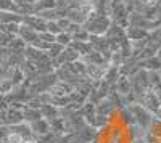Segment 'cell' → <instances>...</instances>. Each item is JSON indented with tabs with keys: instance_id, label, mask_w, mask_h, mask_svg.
Returning a JSON list of instances; mask_svg holds the SVG:
<instances>
[{
	"instance_id": "cell-8",
	"label": "cell",
	"mask_w": 161,
	"mask_h": 143,
	"mask_svg": "<svg viewBox=\"0 0 161 143\" xmlns=\"http://www.w3.org/2000/svg\"><path fill=\"white\" fill-rule=\"evenodd\" d=\"M103 74H105V66L86 63V77L92 82H100L103 79Z\"/></svg>"
},
{
	"instance_id": "cell-2",
	"label": "cell",
	"mask_w": 161,
	"mask_h": 143,
	"mask_svg": "<svg viewBox=\"0 0 161 143\" xmlns=\"http://www.w3.org/2000/svg\"><path fill=\"white\" fill-rule=\"evenodd\" d=\"M126 109L129 111L134 124H136L137 127H140L142 130H145V132L148 130V127H150V124H152V121L155 118V114H152L148 109H145L142 105H139L137 101L136 103H130Z\"/></svg>"
},
{
	"instance_id": "cell-6",
	"label": "cell",
	"mask_w": 161,
	"mask_h": 143,
	"mask_svg": "<svg viewBox=\"0 0 161 143\" xmlns=\"http://www.w3.org/2000/svg\"><path fill=\"white\" fill-rule=\"evenodd\" d=\"M8 132L10 134H13V135H18L19 138H23V140H26V141H36V135H34V132L31 130V127H29V124L28 122H19V124H15V125H10L8 127Z\"/></svg>"
},
{
	"instance_id": "cell-4",
	"label": "cell",
	"mask_w": 161,
	"mask_h": 143,
	"mask_svg": "<svg viewBox=\"0 0 161 143\" xmlns=\"http://www.w3.org/2000/svg\"><path fill=\"white\" fill-rule=\"evenodd\" d=\"M130 88H132V93L139 97L142 95L145 90L150 88V81H148V71L147 69H139L136 74H132L130 77Z\"/></svg>"
},
{
	"instance_id": "cell-12",
	"label": "cell",
	"mask_w": 161,
	"mask_h": 143,
	"mask_svg": "<svg viewBox=\"0 0 161 143\" xmlns=\"http://www.w3.org/2000/svg\"><path fill=\"white\" fill-rule=\"evenodd\" d=\"M113 90L114 92H118L119 95H129L132 92V88H130V79L127 76H119V79L116 81V84L113 85Z\"/></svg>"
},
{
	"instance_id": "cell-9",
	"label": "cell",
	"mask_w": 161,
	"mask_h": 143,
	"mask_svg": "<svg viewBox=\"0 0 161 143\" xmlns=\"http://www.w3.org/2000/svg\"><path fill=\"white\" fill-rule=\"evenodd\" d=\"M37 35H39V32H36L34 29H31L29 26H26V24H23V23L19 24L16 37H19L26 45H31V44L36 40V39H37Z\"/></svg>"
},
{
	"instance_id": "cell-5",
	"label": "cell",
	"mask_w": 161,
	"mask_h": 143,
	"mask_svg": "<svg viewBox=\"0 0 161 143\" xmlns=\"http://www.w3.org/2000/svg\"><path fill=\"white\" fill-rule=\"evenodd\" d=\"M139 105H142L145 109H148L152 114H156L158 109L161 108V100L158 98V95L153 92V88H148V90H145V92L142 95L137 97L136 100Z\"/></svg>"
},
{
	"instance_id": "cell-17",
	"label": "cell",
	"mask_w": 161,
	"mask_h": 143,
	"mask_svg": "<svg viewBox=\"0 0 161 143\" xmlns=\"http://www.w3.org/2000/svg\"><path fill=\"white\" fill-rule=\"evenodd\" d=\"M57 5V0H37L34 5V13L45 11V10H53Z\"/></svg>"
},
{
	"instance_id": "cell-14",
	"label": "cell",
	"mask_w": 161,
	"mask_h": 143,
	"mask_svg": "<svg viewBox=\"0 0 161 143\" xmlns=\"http://www.w3.org/2000/svg\"><path fill=\"white\" fill-rule=\"evenodd\" d=\"M119 76H121V72H119V68H116V66H106L105 68V74H103V82L105 84H108L110 87H113L114 84H116V81L119 79Z\"/></svg>"
},
{
	"instance_id": "cell-15",
	"label": "cell",
	"mask_w": 161,
	"mask_h": 143,
	"mask_svg": "<svg viewBox=\"0 0 161 143\" xmlns=\"http://www.w3.org/2000/svg\"><path fill=\"white\" fill-rule=\"evenodd\" d=\"M39 111H40V114H42V118L47 119V121H50V119H53V118H58V116H60V108L50 105V103H48V105L40 106Z\"/></svg>"
},
{
	"instance_id": "cell-29",
	"label": "cell",
	"mask_w": 161,
	"mask_h": 143,
	"mask_svg": "<svg viewBox=\"0 0 161 143\" xmlns=\"http://www.w3.org/2000/svg\"><path fill=\"white\" fill-rule=\"evenodd\" d=\"M0 143H2V141H0Z\"/></svg>"
},
{
	"instance_id": "cell-21",
	"label": "cell",
	"mask_w": 161,
	"mask_h": 143,
	"mask_svg": "<svg viewBox=\"0 0 161 143\" xmlns=\"http://www.w3.org/2000/svg\"><path fill=\"white\" fill-rule=\"evenodd\" d=\"M64 47H61L60 44H57V42H53L50 47H48V50H47V56L50 58V60H55L60 53H61V50H63Z\"/></svg>"
},
{
	"instance_id": "cell-23",
	"label": "cell",
	"mask_w": 161,
	"mask_h": 143,
	"mask_svg": "<svg viewBox=\"0 0 161 143\" xmlns=\"http://www.w3.org/2000/svg\"><path fill=\"white\" fill-rule=\"evenodd\" d=\"M39 39H42V40L47 42V44H53V42H55V35H52V34L47 32V31L39 32Z\"/></svg>"
},
{
	"instance_id": "cell-7",
	"label": "cell",
	"mask_w": 161,
	"mask_h": 143,
	"mask_svg": "<svg viewBox=\"0 0 161 143\" xmlns=\"http://www.w3.org/2000/svg\"><path fill=\"white\" fill-rule=\"evenodd\" d=\"M21 23L26 24V26H29V28L34 29L36 32H44L45 28H47V21L44 18H40L39 15H36V13L34 15H24Z\"/></svg>"
},
{
	"instance_id": "cell-16",
	"label": "cell",
	"mask_w": 161,
	"mask_h": 143,
	"mask_svg": "<svg viewBox=\"0 0 161 143\" xmlns=\"http://www.w3.org/2000/svg\"><path fill=\"white\" fill-rule=\"evenodd\" d=\"M40 118H42V114H40V111L37 108H29V106L24 105V108H23V119H24V122L29 124V122H34V121H37Z\"/></svg>"
},
{
	"instance_id": "cell-10",
	"label": "cell",
	"mask_w": 161,
	"mask_h": 143,
	"mask_svg": "<svg viewBox=\"0 0 161 143\" xmlns=\"http://www.w3.org/2000/svg\"><path fill=\"white\" fill-rule=\"evenodd\" d=\"M124 32H126V37L129 39V42H145L148 34H150L140 28H134V26H127L124 29Z\"/></svg>"
},
{
	"instance_id": "cell-20",
	"label": "cell",
	"mask_w": 161,
	"mask_h": 143,
	"mask_svg": "<svg viewBox=\"0 0 161 143\" xmlns=\"http://www.w3.org/2000/svg\"><path fill=\"white\" fill-rule=\"evenodd\" d=\"M71 40H73V37L68 32H60L58 35H55V42L60 44L61 47H68L71 44Z\"/></svg>"
},
{
	"instance_id": "cell-27",
	"label": "cell",
	"mask_w": 161,
	"mask_h": 143,
	"mask_svg": "<svg viewBox=\"0 0 161 143\" xmlns=\"http://www.w3.org/2000/svg\"><path fill=\"white\" fill-rule=\"evenodd\" d=\"M142 2H145V3H155V2H158V0H142Z\"/></svg>"
},
{
	"instance_id": "cell-28",
	"label": "cell",
	"mask_w": 161,
	"mask_h": 143,
	"mask_svg": "<svg viewBox=\"0 0 161 143\" xmlns=\"http://www.w3.org/2000/svg\"><path fill=\"white\" fill-rule=\"evenodd\" d=\"M156 56L161 60V47H159V48H158V51H156Z\"/></svg>"
},
{
	"instance_id": "cell-26",
	"label": "cell",
	"mask_w": 161,
	"mask_h": 143,
	"mask_svg": "<svg viewBox=\"0 0 161 143\" xmlns=\"http://www.w3.org/2000/svg\"><path fill=\"white\" fill-rule=\"evenodd\" d=\"M130 143H147V140H145V137H140V138H134V140H130Z\"/></svg>"
},
{
	"instance_id": "cell-1",
	"label": "cell",
	"mask_w": 161,
	"mask_h": 143,
	"mask_svg": "<svg viewBox=\"0 0 161 143\" xmlns=\"http://www.w3.org/2000/svg\"><path fill=\"white\" fill-rule=\"evenodd\" d=\"M111 26V19L108 15H98L97 11H90L87 21L82 24V28L89 32V35H105Z\"/></svg>"
},
{
	"instance_id": "cell-3",
	"label": "cell",
	"mask_w": 161,
	"mask_h": 143,
	"mask_svg": "<svg viewBox=\"0 0 161 143\" xmlns=\"http://www.w3.org/2000/svg\"><path fill=\"white\" fill-rule=\"evenodd\" d=\"M108 16L111 23L121 26L123 29L127 28L129 24V10L121 0H110L108 2Z\"/></svg>"
},
{
	"instance_id": "cell-19",
	"label": "cell",
	"mask_w": 161,
	"mask_h": 143,
	"mask_svg": "<svg viewBox=\"0 0 161 143\" xmlns=\"http://www.w3.org/2000/svg\"><path fill=\"white\" fill-rule=\"evenodd\" d=\"M13 82L10 81V79H7V77H0V95H7V93H10L11 90H13Z\"/></svg>"
},
{
	"instance_id": "cell-11",
	"label": "cell",
	"mask_w": 161,
	"mask_h": 143,
	"mask_svg": "<svg viewBox=\"0 0 161 143\" xmlns=\"http://www.w3.org/2000/svg\"><path fill=\"white\" fill-rule=\"evenodd\" d=\"M23 21V16L16 11H10V10H0V24H19Z\"/></svg>"
},
{
	"instance_id": "cell-24",
	"label": "cell",
	"mask_w": 161,
	"mask_h": 143,
	"mask_svg": "<svg viewBox=\"0 0 161 143\" xmlns=\"http://www.w3.org/2000/svg\"><path fill=\"white\" fill-rule=\"evenodd\" d=\"M10 35H7L5 32H2L0 31V47H7V44H8V40H10Z\"/></svg>"
},
{
	"instance_id": "cell-13",
	"label": "cell",
	"mask_w": 161,
	"mask_h": 143,
	"mask_svg": "<svg viewBox=\"0 0 161 143\" xmlns=\"http://www.w3.org/2000/svg\"><path fill=\"white\" fill-rule=\"evenodd\" d=\"M29 127H31V130L34 132L36 137L45 135V134L50 132V124H48V121L44 119V118H40V119H37V121H34V122H29Z\"/></svg>"
},
{
	"instance_id": "cell-18",
	"label": "cell",
	"mask_w": 161,
	"mask_h": 143,
	"mask_svg": "<svg viewBox=\"0 0 161 143\" xmlns=\"http://www.w3.org/2000/svg\"><path fill=\"white\" fill-rule=\"evenodd\" d=\"M147 134L155 137V138H161V119L158 118H153L150 127H148V130H147Z\"/></svg>"
},
{
	"instance_id": "cell-22",
	"label": "cell",
	"mask_w": 161,
	"mask_h": 143,
	"mask_svg": "<svg viewBox=\"0 0 161 143\" xmlns=\"http://www.w3.org/2000/svg\"><path fill=\"white\" fill-rule=\"evenodd\" d=\"M45 31L50 32L52 35H58V34L61 32V29L58 28L57 21H47V28H45Z\"/></svg>"
},
{
	"instance_id": "cell-25",
	"label": "cell",
	"mask_w": 161,
	"mask_h": 143,
	"mask_svg": "<svg viewBox=\"0 0 161 143\" xmlns=\"http://www.w3.org/2000/svg\"><path fill=\"white\" fill-rule=\"evenodd\" d=\"M7 135H8V127H7V125H2V124H0V141H3Z\"/></svg>"
}]
</instances>
